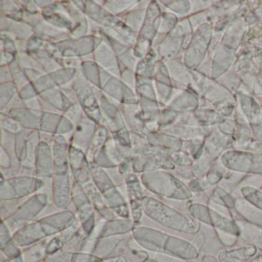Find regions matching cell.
<instances>
[{
  "instance_id": "1",
  "label": "cell",
  "mask_w": 262,
  "mask_h": 262,
  "mask_svg": "<svg viewBox=\"0 0 262 262\" xmlns=\"http://www.w3.org/2000/svg\"><path fill=\"white\" fill-rule=\"evenodd\" d=\"M255 246L244 247L232 251H222L219 259L222 262H245L256 254Z\"/></svg>"
},
{
  "instance_id": "2",
  "label": "cell",
  "mask_w": 262,
  "mask_h": 262,
  "mask_svg": "<svg viewBox=\"0 0 262 262\" xmlns=\"http://www.w3.org/2000/svg\"><path fill=\"white\" fill-rule=\"evenodd\" d=\"M47 241L37 242L27 248L23 252L24 262H39L44 260L47 254Z\"/></svg>"
},
{
  "instance_id": "3",
  "label": "cell",
  "mask_w": 262,
  "mask_h": 262,
  "mask_svg": "<svg viewBox=\"0 0 262 262\" xmlns=\"http://www.w3.org/2000/svg\"><path fill=\"white\" fill-rule=\"evenodd\" d=\"M73 253L70 251H57L53 254H48L44 259V262H72L73 260Z\"/></svg>"
},
{
  "instance_id": "4",
  "label": "cell",
  "mask_w": 262,
  "mask_h": 262,
  "mask_svg": "<svg viewBox=\"0 0 262 262\" xmlns=\"http://www.w3.org/2000/svg\"><path fill=\"white\" fill-rule=\"evenodd\" d=\"M150 258L157 262H188L185 259L179 258L174 256L168 255L165 253H149Z\"/></svg>"
},
{
  "instance_id": "5",
  "label": "cell",
  "mask_w": 262,
  "mask_h": 262,
  "mask_svg": "<svg viewBox=\"0 0 262 262\" xmlns=\"http://www.w3.org/2000/svg\"><path fill=\"white\" fill-rule=\"evenodd\" d=\"M244 238L262 250V232L245 233Z\"/></svg>"
},
{
  "instance_id": "6",
  "label": "cell",
  "mask_w": 262,
  "mask_h": 262,
  "mask_svg": "<svg viewBox=\"0 0 262 262\" xmlns=\"http://www.w3.org/2000/svg\"><path fill=\"white\" fill-rule=\"evenodd\" d=\"M202 262H222L220 259H217V257L214 256L207 255L203 257Z\"/></svg>"
},
{
  "instance_id": "7",
  "label": "cell",
  "mask_w": 262,
  "mask_h": 262,
  "mask_svg": "<svg viewBox=\"0 0 262 262\" xmlns=\"http://www.w3.org/2000/svg\"><path fill=\"white\" fill-rule=\"evenodd\" d=\"M250 262H262V256H260V257H257V258L254 259Z\"/></svg>"
},
{
  "instance_id": "8",
  "label": "cell",
  "mask_w": 262,
  "mask_h": 262,
  "mask_svg": "<svg viewBox=\"0 0 262 262\" xmlns=\"http://www.w3.org/2000/svg\"><path fill=\"white\" fill-rule=\"evenodd\" d=\"M144 262H157L156 261V260H152V259H148V260H145V261Z\"/></svg>"
}]
</instances>
